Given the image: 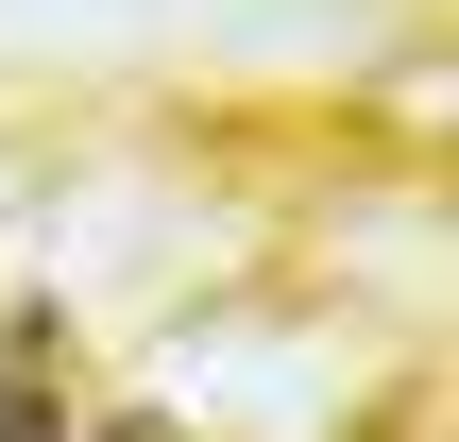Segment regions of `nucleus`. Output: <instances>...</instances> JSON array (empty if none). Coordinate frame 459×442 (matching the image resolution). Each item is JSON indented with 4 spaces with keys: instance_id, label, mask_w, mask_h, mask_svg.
Listing matches in <instances>:
<instances>
[{
    "instance_id": "f257e3e1",
    "label": "nucleus",
    "mask_w": 459,
    "mask_h": 442,
    "mask_svg": "<svg viewBox=\"0 0 459 442\" xmlns=\"http://www.w3.org/2000/svg\"><path fill=\"white\" fill-rule=\"evenodd\" d=\"M0 442H85V426H68V392H51V375H34V341H17V358H0Z\"/></svg>"
},
{
    "instance_id": "f03ea898",
    "label": "nucleus",
    "mask_w": 459,
    "mask_h": 442,
    "mask_svg": "<svg viewBox=\"0 0 459 442\" xmlns=\"http://www.w3.org/2000/svg\"><path fill=\"white\" fill-rule=\"evenodd\" d=\"M102 442H170V426H102Z\"/></svg>"
}]
</instances>
